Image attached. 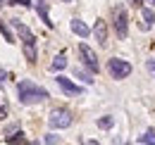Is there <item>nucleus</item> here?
<instances>
[{"mask_svg":"<svg viewBox=\"0 0 155 145\" xmlns=\"http://www.w3.org/2000/svg\"><path fill=\"white\" fill-rule=\"evenodd\" d=\"M17 95H19L21 105H36V102H43V100L50 98L48 91H45L43 86H38V83H34V81H19Z\"/></svg>","mask_w":155,"mask_h":145,"instance_id":"f257e3e1","label":"nucleus"},{"mask_svg":"<svg viewBox=\"0 0 155 145\" xmlns=\"http://www.w3.org/2000/svg\"><path fill=\"white\" fill-rule=\"evenodd\" d=\"M12 26L17 29V34H19L21 43H24V57L34 64L36 60H38V53H36V36L31 34V29L24 24V21H19V19H12Z\"/></svg>","mask_w":155,"mask_h":145,"instance_id":"f03ea898","label":"nucleus"},{"mask_svg":"<svg viewBox=\"0 0 155 145\" xmlns=\"http://www.w3.org/2000/svg\"><path fill=\"white\" fill-rule=\"evenodd\" d=\"M112 21H115V34L119 40H127L129 34V14H127V7L124 5H115L112 7Z\"/></svg>","mask_w":155,"mask_h":145,"instance_id":"7ed1b4c3","label":"nucleus"},{"mask_svg":"<svg viewBox=\"0 0 155 145\" xmlns=\"http://www.w3.org/2000/svg\"><path fill=\"white\" fill-rule=\"evenodd\" d=\"M107 72H110L112 79H127V76L131 74V64H129L127 60L112 57V60H107Z\"/></svg>","mask_w":155,"mask_h":145,"instance_id":"20e7f679","label":"nucleus"},{"mask_svg":"<svg viewBox=\"0 0 155 145\" xmlns=\"http://www.w3.org/2000/svg\"><path fill=\"white\" fill-rule=\"evenodd\" d=\"M48 124H50V128H67L69 124H72V112L69 109H53L50 112V117H48Z\"/></svg>","mask_w":155,"mask_h":145,"instance_id":"39448f33","label":"nucleus"},{"mask_svg":"<svg viewBox=\"0 0 155 145\" xmlns=\"http://www.w3.org/2000/svg\"><path fill=\"white\" fill-rule=\"evenodd\" d=\"M79 55H81V62H84V64H86V67H88V69H91L93 74L100 72V64H98L96 53H93V50H91L86 43H81V45H79Z\"/></svg>","mask_w":155,"mask_h":145,"instance_id":"423d86ee","label":"nucleus"},{"mask_svg":"<svg viewBox=\"0 0 155 145\" xmlns=\"http://www.w3.org/2000/svg\"><path fill=\"white\" fill-rule=\"evenodd\" d=\"M55 81H58V86L67 93V95H81V93H84V88H81V86H77L74 81H69V79H67V76H62V74H60Z\"/></svg>","mask_w":155,"mask_h":145,"instance_id":"0eeeda50","label":"nucleus"},{"mask_svg":"<svg viewBox=\"0 0 155 145\" xmlns=\"http://www.w3.org/2000/svg\"><path fill=\"white\" fill-rule=\"evenodd\" d=\"M93 36L100 45H107V24L103 21V19H98L96 26H93Z\"/></svg>","mask_w":155,"mask_h":145,"instance_id":"6e6552de","label":"nucleus"},{"mask_svg":"<svg viewBox=\"0 0 155 145\" xmlns=\"http://www.w3.org/2000/svg\"><path fill=\"white\" fill-rule=\"evenodd\" d=\"M69 26H72V31H74L77 36H81V38H88V34H91V31H88V26H86L81 19H72V21H69Z\"/></svg>","mask_w":155,"mask_h":145,"instance_id":"1a4fd4ad","label":"nucleus"},{"mask_svg":"<svg viewBox=\"0 0 155 145\" xmlns=\"http://www.w3.org/2000/svg\"><path fill=\"white\" fill-rule=\"evenodd\" d=\"M36 12H38V17L43 19V24H45L48 29H53V21L48 17V5H45V0H38V2H36Z\"/></svg>","mask_w":155,"mask_h":145,"instance_id":"9d476101","label":"nucleus"},{"mask_svg":"<svg viewBox=\"0 0 155 145\" xmlns=\"http://www.w3.org/2000/svg\"><path fill=\"white\" fill-rule=\"evenodd\" d=\"M64 67H67V57H64V53H60L58 57L53 60V64H50V69H53V72H62Z\"/></svg>","mask_w":155,"mask_h":145,"instance_id":"9b49d317","label":"nucleus"},{"mask_svg":"<svg viewBox=\"0 0 155 145\" xmlns=\"http://www.w3.org/2000/svg\"><path fill=\"white\" fill-rule=\"evenodd\" d=\"M153 21H155V12L153 10H143V29H146V31L150 29Z\"/></svg>","mask_w":155,"mask_h":145,"instance_id":"f8f14e48","label":"nucleus"},{"mask_svg":"<svg viewBox=\"0 0 155 145\" xmlns=\"http://www.w3.org/2000/svg\"><path fill=\"white\" fill-rule=\"evenodd\" d=\"M138 143L141 145H155V131H146V133H143V136H138Z\"/></svg>","mask_w":155,"mask_h":145,"instance_id":"ddd939ff","label":"nucleus"},{"mask_svg":"<svg viewBox=\"0 0 155 145\" xmlns=\"http://www.w3.org/2000/svg\"><path fill=\"white\" fill-rule=\"evenodd\" d=\"M5 143H26V136H24L21 131H17L15 136H7V138H5Z\"/></svg>","mask_w":155,"mask_h":145,"instance_id":"4468645a","label":"nucleus"},{"mask_svg":"<svg viewBox=\"0 0 155 145\" xmlns=\"http://www.w3.org/2000/svg\"><path fill=\"white\" fill-rule=\"evenodd\" d=\"M74 76H77V79H81L84 83H88V86L93 83V79H91V74H86L84 69H74Z\"/></svg>","mask_w":155,"mask_h":145,"instance_id":"2eb2a0df","label":"nucleus"},{"mask_svg":"<svg viewBox=\"0 0 155 145\" xmlns=\"http://www.w3.org/2000/svg\"><path fill=\"white\" fill-rule=\"evenodd\" d=\"M0 34L5 36V40H7V43H15V36H12V31L5 26V21H0Z\"/></svg>","mask_w":155,"mask_h":145,"instance_id":"dca6fc26","label":"nucleus"},{"mask_svg":"<svg viewBox=\"0 0 155 145\" xmlns=\"http://www.w3.org/2000/svg\"><path fill=\"white\" fill-rule=\"evenodd\" d=\"M112 124H115L112 117H103V119H98V126H100V128H112Z\"/></svg>","mask_w":155,"mask_h":145,"instance_id":"f3484780","label":"nucleus"},{"mask_svg":"<svg viewBox=\"0 0 155 145\" xmlns=\"http://www.w3.org/2000/svg\"><path fill=\"white\" fill-rule=\"evenodd\" d=\"M5 117H7V102L0 98V119H5Z\"/></svg>","mask_w":155,"mask_h":145,"instance_id":"a211bd4d","label":"nucleus"},{"mask_svg":"<svg viewBox=\"0 0 155 145\" xmlns=\"http://www.w3.org/2000/svg\"><path fill=\"white\" fill-rule=\"evenodd\" d=\"M12 5H21V7H31V0H7Z\"/></svg>","mask_w":155,"mask_h":145,"instance_id":"6ab92c4d","label":"nucleus"},{"mask_svg":"<svg viewBox=\"0 0 155 145\" xmlns=\"http://www.w3.org/2000/svg\"><path fill=\"white\" fill-rule=\"evenodd\" d=\"M146 69H148V72L155 76V60H148V62H146Z\"/></svg>","mask_w":155,"mask_h":145,"instance_id":"aec40b11","label":"nucleus"},{"mask_svg":"<svg viewBox=\"0 0 155 145\" xmlns=\"http://www.w3.org/2000/svg\"><path fill=\"white\" fill-rule=\"evenodd\" d=\"M43 140H45V143H58L60 138H58V136H45V138H43Z\"/></svg>","mask_w":155,"mask_h":145,"instance_id":"412c9836","label":"nucleus"},{"mask_svg":"<svg viewBox=\"0 0 155 145\" xmlns=\"http://www.w3.org/2000/svg\"><path fill=\"white\" fill-rule=\"evenodd\" d=\"M5 79H7V72H5V69H0V83H5Z\"/></svg>","mask_w":155,"mask_h":145,"instance_id":"4be33fe9","label":"nucleus"},{"mask_svg":"<svg viewBox=\"0 0 155 145\" xmlns=\"http://www.w3.org/2000/svg\"><path fill=\"white\" fill-rule=\"evenodd\" d=\"M134 5H138V7H141V5H143V0H134Z\"/></svg>","mask_w":155,"mask_h":145,"instance_id":"5701e85b","label":"nucleus"},{"mask_svg":"<svg viewBox=\"0 0 155 145\" xmlns=\"http://www.w3.org/2000/svg\"><path fill=\"white\" fill-rule=\"evenodd\" d=\"M2 5H5V0H0V7H2Z\"/></svg>","mask_w":155,"mask_h":145,"instance_id":"b1692460","label":"nucleus"},{"mask_svg":"<svg viewBox=\"0 0 155 145\" xmlns=\"http://www.w3.org/2000/svg\"><path fill=\"white\" fill-rule=\"evenodd\" d=\"M148 2H150V5H155V0H148Z\"/></svg>","mask_w":155,"mask_h":145,"instance_id":"393cba45","label":"nucleus"},{"mask_svg":"<svg viewBox=\"0 0 155 145\" xmlns=\"http://www.w3.org/2000/svg\"><path fill=\"white\" fill-rule=\"evenodd\" d=\"M62 2H72V0H62Z\"/></svg>","mask_w":155,"mask_h":145,"instance_id":"a878e982","label":"nucleus"}]
</instances>
